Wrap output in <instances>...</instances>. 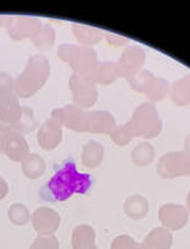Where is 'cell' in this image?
<instances>
[{
  "label": "cell",
  "instance_id": "obj_1",
  "mask_svg": "<svg viewBox=\"0 0 190 249\" xmlns=\"http://www.w3.org/2000/svg\"><path fill=\"white\" fill-rule=\"evenodd\" d=\"M94 183L91 175L77 171L74 159H66L51 178L40 188L39 195L45 202H63L74 195L88 193Z\"/></svg>",
  "mask_w": 190,
  "mask_h": 249
},
{
  "label": "cell",
  "instance_id": "obj_2",
  "mask_svg": "<svg viewBox=\"0 0 190 249\" xmlns=\"http://www.w3.org/2000/svg\"><path fill=\"white\" fill-rule=\"evenodd\" d=\"M51 117L56 119L63 127L75 132H90L111 135L116 128V119L108 111H85L76 105H66L55 108Z\"/></svg>",
  "mask_w": 190,
  "mask_h": 249
},
{
  "label": "cell",
  "instance_id": "obj_3",
  "mask_svg": "<svg viewBox=\"0 0 190 249\" xmlns=\"http://www.w3.org/2000/svg\"><path fill=\"white\" fill-rule=\"evenodd\" d=\"M51 74V66L44 55H32L26 62L23 72L15 79V95L28 99L43 89Z\"/></svg>",
  "mask_w": 190,
  "mask_h": 249
},
{
  "label": "cell",
  "instance_id": "obj_4",
  "mask_svg": "<svg viewBox=\"0 0 190 249\" xmlns=\"http://www.w3.org/2000/svg\"><path fill=\"white\" fill-rule=\"evenodd\" d=\"M57 56L68 64L75 75L91 79L98 65L97 53L91 46L63 44L57 49Z\"/></svg>",
  "mask_w": 190,
  "mask_h": 249
},
{
  "label": "cell",
  "instance_id": "obj_5",
  "mask_svg": "<svg viewBox=\"0 0 190 249\" xmlns=\"http://www.w3.org/2000/svg\"><path fill=\"white\" fill-rule=\"evenodd\" d=\"M133 137L151 140L159 136L162 132L163 124L159 119L158 108L153 102H143L134 110L131 120L127 122Z\"/></svg>",
  "mask_w": 190,
  "mask_h": 249
},
{
  "label": "cell",
  "instance_id": "obj_6",
  "mask_svg": "<svg viewBox=\"0 0 190 249\" xmlns=\"http://www.w3.org/2000/svg\"><path fill=\"white\" fill-rule=\"evenodd\" d=\"M0 153L14 162H23L30 153L25 136L13 126L0 124Z\"/></svg>",
  "mask_w": 190,
  "mask_h": 249
},
{
  "label": "cell",
  "instance_id": "obj_7",
  "mask_svg": "<svg viewBox=\"0 0 190 249\" xmlns=\"http://www.w3.org/2000/svg\"><path fill=\"white\" fill-rule=\"evenodd\" d=\"M157 173L164 179H173L190 175V155L185 151L168 152L159 159Z\"/></svg>",
  "mask_w": 190,
  "mask_h": 249
},
{
  "label": "cell",
  "instance_id": "obj_8",
  "mask_svg": "<svg viewBox=\"0 0 190 249\" xmlns=\"http://www.w3.org/2000/svg\"><path fill=\"white\" fill-rule=\"evenodd\" d=\"M68 86L72 92L74 105L85 110L94 106L97 102V99H98L97 86L87 77L74 74L68 80Z\"/></svg>",
  "mask_w": 190,
  "mask_h": 249
},
{
  "label": "cell",
  "instance_id": "obj_9",
  "mask_svg": "<svg viewBox=\"0 0 190 249\" xmlns=\"http://www.w3.org/2000/svg\"><path fill=\"white\" fill-rule=\"evenodd\" d=\"M144 61L145 53L142 48L137 45L127 48L116 61L117 75L118 77H123L129 81L142 70Z\"/></svg>",
  "mask_w": 190,
  "mask_h": 249
},
{
  "label": "cell",
  "instance_id": "obj_10",
  "mask_svg": "<svg viewBox=\"0 0 190 249\" xmlns=\"http://www.w3.org/2000/svg\"><path fill=\"white\" fill-rule=\"evenodd\" d=\"M5 28L9 36L19 41L28 37L32 39L43 28V24L40 19L34 17H8Z\"/></svg>",
  "mask_w": 190,
  "mask_h": 249
},
{
  "label": "cell",
  "instance_id": "obj_11",
  "mask_svg": "<svg viewBox=\"0 0 190 249\" xmlns=\"http://www.w3.org/2000/svg\"><path fill=\"white\" fill-rule=\"evenodd\" d=\"M63 141V124L56 119L50 117L39 128L37 142L45 151H52Z\"/></svg>",
  "mask_w": 190,
  "mask_h": 249
},
{
  "label": "cell",
  "instance_id": "obj_12",
  "mask_svg": "<svg viewBox=\"0 0 190 249\" xmlns=\"http://www.w3.org/2000/svg\"><path fill=\"white\" fill-rule=\"evenodd\" d=\"M158 217L163 226L169 230L176 231L187 224L189 212H188L187 207L182 206V204L167 203L159 208Z\"/></svg>",
  "mask_w": 190,
  "mask_h": 249
},
{
  "label": "cell",
  "instance_id": "obj_13",
  "mask_svg": "<svg viewBox=\"0 0 190 249\" xmlns=\"http://www.w3.org/2000/svg\"><path fill=\"white\" fill-rule=\"evenodd\" d=\"M32 226L39 233L50 234L59 228L61 218L60 214L52 208L40 207L32 214Z\"/></svg>",
  "mask_w": 190,
  "mask_h": 249
},
{
  "label": "cell",
  "instance_id": "obj_14",
  "mask_svg": "<svg viewBox=\"0 0 190 249\" xmlns=\"http://www.w3.org/2000/svg\"><path fill=\"white\" fill-rule=\"evenodd\" d=\"M23 107L15 93L0 95V124L15 126L21 117Z\"/></svg>",
  "mask_w": 190,
  "mask_h": 249
},
{
  "label": "cell",
  "instance_id": "obj_15",
  "mask_svg": "<svg viewBox=\"0 0 190 249\" xmlns=\"http://www.w3.org/2000/svg\"><path fill=\"white\" fill-rule=\"evenodd\" d=\"M103 157H105V147L103 144L98 141L91 140L90 142L83 146L81 161L83 166L87 168H96L102 163Z\"/></svg>",
  "mask_w": 190,
  "mask_h": 249
},
{
  "label": "cell",
  "instance_id": "obj_16",
  "mask_svg": "<svg viewBox=\"0 0 190 249\" xmlns=\"http://www.w3.org/2000/svg\"><path fill=\"white\" fill-rule=\"evenodd\" d=\"M125 213L132 219H142L148 214L149 211V201L144 196L133 195L129 196L123 204Z\"/></svg>",
  "mask_w": 190,
  "mask_h": 249
},
{
  "label": "cell",
  "instance_id": "obj_17",
  "mask_svg": "<svg viewBox=\"0 0 190 249\" xmlns=\"http://www.w3.org/2000/svg\"><path fill=\"white\" fill-rule=\"evenodd\" d=\"M169 96L176 106H187L190 104V74L172 84Z\"/></svg>",
  "mask_w": 190,
  "mask_h": 249
},
{
  "label": "cell",
  "instance_id": "obj_18",
  "mask_svg": "<svg viewBox=\"0 0 190 249\" xmlns=\"http://www.w3.org/2000/svg\"><path fill=\"white\" fill-rule=\"evenodd\" d=\"M72 33L77 41L83 46H91L99 43L103 39V34H105V31L99 30V29L79 25V24L72 25Z\"/></svg>",
  "mask_w": 190,
  "mask_h": 249
},
{
  "label": "cell",
  "instance_id": "obj_19",
  "mask_svg": "<svg viewBox=\"0 0 190 249\" xmlns=\"http://www.w3.org/2000/svg\"><path fill=\"white\" fill-rule=\"evenodd\" d=\"M118 79L116 69V62L113 61H98L96 70L91 76V81L99 85H110Z\"/></svg>",
  "mask_w": 190,
  "mask_h": 249
},
{
  "label": "cell",
  "instance_id": "obj_20",
  "mask_svg": "<svg viewBox=\"0 0 190 249\" xmlns=\"http://www.w3.org/2000/svg\"><path fill=\"white\" fill-rule=\"evenodd\" d=\"M46 170L45 160L37 153H29V156L21 162V171L26 178L36 179L43 176Z\"/></svg>",
  "mask_w": 190,
  "mask_h": 249
},
{
  "label": "cell",
  "instance_id": "obj_21",
  "mask_svg": "<svg viewBox=\"0 0 190 249\" xmlns=\"http://www.w3.org/2000/svg\"><path fill=\"white\" fill-rule=\"evenodd\" d=\"M154 156H156V150H154L153 144L149 142L138 143L131 153L132 161L139 167H144V166L151 164L154 160Z\"/></svg>",
  "mask_w": 190,
  "mask_h": 249
},
{
  "label": "cell",
  "instance_id": "obj_22",
  "mask_svg": "<svg viewBox=\"0 0 190 249\" xmlns=\"http://www.w3.org/2000/svg\"><path fill=\"white\" fill-rule=\"evenodd\" d=\"M171 91V85H169V81L163 77H154L153 81L151 82V85L148 86V89L145 90L144 95L149 102H158L164 100L168 96V93Z\"/></svg>",
  "mask_w": 190,
  "mask_h": 249
},
{
  "label": "cell",
  "instance_id": "obj_23",
  "mask_svg": "<svg viewBox=\"0 0 190 249\" xmlns=\"http://www.w3.org/2000/svg\"><path fill=\"white\" fill-rule=\"evenodd\" d=\"M55 40H56V33H55L54 28H51L50 25H43V28L32 37V44L39 50L51 49L55 44Z\"/></svg>",
  "mask_w": 190,
  "mask_h": 249
},
{
  "label": "cell",
  "instance_id": "obj_24",
  "mask_svg": "<svg viewBox=\"0 0 190 249\" xmlns=\"http://www.w3.org/2000/svg\"><path fill=\"white\" fill-rule=\"evenodd\" d=\"M9 219L16 226H24L30 221V211L23 203H14L8 210Z\"/></svg>",
  "mask_w": 190,
  "mask_h": 249
},
{
  "label": "cell",
  "instance_id": "obj_25",
  "mask_svg": "<svg viewBox=\"0 0 190 249\" xmlns=\"http://www.w3.org/2000/svg\"><path fill=\"white\" fill-rule=\"evenodd\" d=\"M13 127L16 128L17 131L23 133H30L37 127V122L34 117V111L30 107H23V112H21V117H20L19 122Z\"/></svg>",
  "mask_w": 190,
  "mask_h": 249
},
{
  "label": "cell",
  "instance_id": "obj_26",
  "mask_svg": "<svg viewBox=\"0 0 190 249\" xmlns=\"http://www.w3.org/2000/svg\"><path fill=\"white\" fill-rule=\"evenodd\" d=\"M154 77L156 76H154L153 72L145 70V69H142L136 76H133L129 80V84H131V88L133 89L134 91L144 93L145 90L148 89V86L151 85V82L153 81Z\"/></svg>",
  "mask_w": 190,
  "mask_h": 249
},
{
  "label": "cell",
  "instance_id": "obj_27",
  "mask_svg": "<svg viewBox=\"0 0 190 249\" xmlns=\"http://www.w3.org/2000/svg\"><path fill=\"white\" fill-rule=\"evenodd\" d=\"M111 139L117 146H121V147H122V146H126V144L129 143L134 137L133 135H132L129 127L127 126V124H125L116 126L113 132L111 133Z\"/></svg>",
  "mask_w": 190,
  "mask_h": 249
},
{
  "label": "cell",
  "instance_id": "obj_28",
  "mask_svg": "<svg viewBox=\"0 0 190 249\" xmlns=\"http://www.w3.org/2000/svg\"><path fill=\"white\" fill-rule=\"evenodd\" d=\"M15 93V80L8 72H0V95Z\"/></svg>",
  "mask_w": 190,
  "mask_h": 249
},
{
  "label": "cell",
  "instance_id": "obj_29",
  "mask_svg": "<svg viewBox=\"0 0 190 249\" xmlns=\"http://www.w3.org/2000/svg\"><path fill=\"white\" fill-rule=\"evenodd\" d=\"M103 39L107 40V43L112 46H126L129 44V40L127 37L122 36V35L113 34V33H107V31H105Z\"/></svg>",
  "mask_w": 190,
  "mask_h": 249
},
{
  "label": "cell",
  "instance_id": "obj_30",
  "mask_svg": "<svg viewBox=\"0 0 190 249\" xmlns=\"http://www.w3.org/2000/svg\"><path fill=\"white\" fill-rule=\"evenodd\" d=\"M57 242L52 237H41L36 239L32 249H56Z\"/></svg>",
  "mask_w": 190,
  "mask_h": 249
},
{
  "label": "cell",
  "instance_id": "obj_31",
  "mask_svg": "<svg viewBox=\"0 0 190 249\" xmlns=\"http://www.w3.org/2000/svg\"><path fill=\"white\" fill-rule=\"evenodd\" d=\"M8 192H9L8 183H6L5 179H4L3 177H1V175H0V201L5 198Z\"/></svg>",
  "mask_w": 190,
  "mask_h": 249
},
{
  "label": "cell",
  "instance_id": "obj_32",
  "mask_svg": "<svg viewBox=\"0 0 190 249\" xmlns=\"http://www.w3.org/2000/svg\"><path fill=\"white\" fill-rule=\"evenodd\" d=\"M184 148H185V152H188L190 155V133L185 137V141H184Z\"/></svg>",
  "mask_w": 190,
  "mask_h": 249
},
{
  "label": "cell",
  "instance_id": "obj_33",
  "mask_svg": "<svg viewBox=\"0 0 190 249\" xmlns=\"http://www.w3.org/2000/svg\"><path fill=\"white\" fill-rule=\"evenodd\" d=\"M6 21H8V17L1 15V17H0V28H1V26H5Z\"/></svg>",
  "mask_w": 190,
  "mask_h": 249
},
{
  "label": "cell",
  "instance_id": "obj_34",
  "mask_svg": "<svg viewBox=\"0 0 190 249\" xmlns=\"http://www.w3.org/2000/svg\"><path fill=\"white\" fill-rule=\"evenodd\" d=\"M187 210L188 212L190 213V191L189 193H188V197H187Z\"/></svg>",
  "mask_w": 190,
  "mask_h": 249
}]
</instances>
